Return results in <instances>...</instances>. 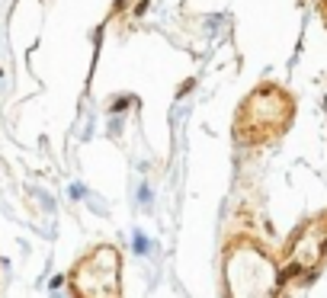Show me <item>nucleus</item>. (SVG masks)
I'll use <instances>...</instances> for the list:
<instances>
[{"mask_svg":"<svg viewBox=\"0 0 327 298\" xmlns=\"http://www.w3.org/2000/svg\"><path fill=\"white\" fill-rule=\"evenodd\" d=\"M77 298H119V250L96 247L71 273Z\"/></svg>","mask_w":327,"mask_h":298,"instance_id":"obj_1","label":"nucleus"}]
</instances>
